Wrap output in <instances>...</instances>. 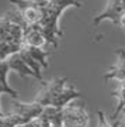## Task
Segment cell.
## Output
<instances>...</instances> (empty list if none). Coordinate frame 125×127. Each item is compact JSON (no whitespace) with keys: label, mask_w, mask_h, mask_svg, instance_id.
I'll return each instance as SVG.
<instances>
[{"label":"cell","mask_w":125,"mask_h":127,"mask_svg":"<svg viewBox=\"0 0 125 127\" xmlns=\"http://www.w3.org/2000/svg\"><path fill=\"white\" fill-rule=\"evenodd\" d=\"M22 48L27 51L42 68H48V57H49L48 51L42 50L40 47H28V45H22Z\"/></svg>","instance_id":"9c48e42d"},{"label":"cell","mask_w":125,"mask_h":127,"mask_svg":"<svg viewBox=\"0 0 125 127\" xmlns=\"http://www.w3.org/2000/svg\"><path fill=\"white\" fill-rule=\"evenodd\" d=\"M9 71H10V68H9V65H7V62L3 61V62L0 64V93H7L11 97L17 99L18 92L14 91L13 88L7 83V73H9Z\"/></svg>","instance_id":"ba28073f"},{"label":"cell","mask_w":125,"mask_h":127,"mask_svg":"<svg viewBox=\"0 0 125 127\" xmlns=\"http://www.w3.org/2000/svg\"><path fill=\"white\" fill-rule=\"evenodd\" d=\"M41 119H34V120H31V122H28V123H24V124H18V126L16 127H41Z\"/></svg>","instance_id":"8fae6325"},{"label":"cell","mask_w":125,"mask_h":127,"mask_svg":"<svg viewBox=\"0 0 125 127\" xmlns=\"http://www.w3.org/2000/svg\"><path fill=\"white\" fill-rule=\"evenodd\" d=\"M13 4L17 6V10L21 13L22 18L25 20L28 26L40 24L44 18V4L32 3L30 0H11Z\"/></svg>","instance_id":"277c9868"},{"label":"cell","mask_w":125,"mask_h":127,"mask_svg":"<svg viewBox=\"0 0 125 127\" xmlns=\"http://www.w3.org/2000/svg\"><path fill=\"white\" fill-rule=\"evenodd\" d=\"M46 44V38H45L42 28L40 24H34V26H28L24 30V37H22V45L28 47H42Z\"/></svg>","instance_id":"5b68a950"},{"label":"cell","mask_w":125,"mask_h":127,"mask_svg":"<svg viewBox=\"0 0 125 127\" xmlns=\"http://www.w3.org/2000/svg\"><path fill=\"white\" fill-rule=\"evenodd\" d=\"M6 62H7V65H9L10 71H14V72H17L18 75H21L22 78H35L37 79V75L35 72L32 71L30 66H28L27 64H25V61L21 58V55H20V52L18 54H14L11 55L10 58L6 59Z\"/></svg>","instance_id":"52a82bcc"},{"label":"cell","mask_w":125,"mask_h":127,"mask_svg":"<svg viewBox=\"0 0 125 127\" xmlns=\"http://www.w3.org/2000/svg\"><path fill=\"white\" fill-rule=\"evenodd\" d=\"M13 110L7 113L11 117L16 126L18 124H24L34 120V119L41 117V114L44 112L45 107H42L40 103L32 102V103H22V102H14Z\"/></svg>","instance_id":"7a4b0ae2"},{"label":"cell","mask_w":125,"mask_h":127,"mask_svg":"<svg viewBox=\"0 0 125 127\" xmlns=\"http://www.w3.org/2000/svg\"><path fill=\"white\" fill-rule=\"evenodd\" d=\"M115 55H117V68L125 71V50L124 48H120V50L115 51Z\"/></svg>","instance_id":"30bf717a"},{"label":"cell","mask_w":125,"mask_h":127,"mask_svg":"<svg viewBox=\"0 0 125 127\" xmlns=\"http://www.w3.org/2000/svg\"><path fill=\"white\" fill-rule=\"evenodd\" d=\"M30 1H32V3H38V4H44V3H48V1H51V0H30Z\"/></svg>","instance_id":"4fadbf2b"},{"label":"cell","mask_w":125,"mask_h":127,"mask_svg":"<svg viewBox=\"0 0 125 127\" xmlns=\"http://www.w3.org/2000/svg\"><path fill=\"white\" fill-rule=\"evenodd\" d=\"M90 116L84 102H72L63 109V127H89Z\"/></svg>","instance_id":"6da1fadb"},{"label":"cell","mask_w":125,"mask_h":127,"mask_svg":"<svg viewBox=\"0 0 125 127\" xmlns=\"http://www.w3.org/2000/svg\"><path fill=\"white\" fill-rule=\"evenodd\" d=\"M0 114H3V113H1V112H0Z\"/></svg>","instance_id":"5bb4252c"},{"label":"cell","mask_w":125,"mask_h":127,"mask_svg":"<svg viewBox=\"0 0 125 127\" xmlns=\"http://www.w3.org/2000/svg\"><path fill=\"white\" fill-rule=\"evenodd\" d=\"M67 85V78H55L49 82H42V89L38 92L35 102L42 107H51L56 96Z\"/></svg>","instance_id":"3957f363"},{"label":"cell","mask_w":125,"mask_h":127,"mask_svg":"<svg viewBox=\"0 0 125 127\" xmlns=\"http://www.w3.org/2000/svg\"><path fill=\"white\" fill-rule=\"evenodd\" d=\"M82 96V93L77 91L76 88H73L72 85H66L63 88L61 93L56 96V99L54 100V103L51 107H56V109H65L67 104H70L72 102H75L76 99H79Z\"/></svg>","instance_id":"8992f818"},{"label":"cell","mask_w":125,"mask_h":127,"mask_svg":"<svg viewBox=\"0 0 125 127\" xmlns=\"http://www.w3.org/2000/svg\"><path fill=\"white\" fill-rule=\"evenodd\" d=\"M118 26L122 28H125V11L122 13V16L120 17V23H118Z\"/></svg>","instance_id":"7c38bea8"}]
</instances>
